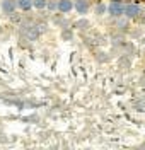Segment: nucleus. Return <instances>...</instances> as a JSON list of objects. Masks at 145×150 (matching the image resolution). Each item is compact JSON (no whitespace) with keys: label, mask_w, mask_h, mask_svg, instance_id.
Listing matches in <instances>:
<instances>
[{"label":"nucleus","mask_w":145,"mask_h":150,"mask_svg":"<svg viewBox=\"0 0 145 150\" xmlns=\"http://www.w3.org/2000/svg\"><path fill=\"white\" fill-rule=\"evenodd\" d=\"M108 12H109L111 17H121V16H125V5H123L121 2L111 0V4H109V7H108Z\"/></svg>","instance_id":"nucleus-1"},{"label":"nucleus","mask_w":145,"mask_h":150,"mask_svg":"<svg viewBox=\"0 0 145 150\" xmlns=\"http://www.w3.org/2000/svg\"><path fill=\"white\" fill-rule=\"evenodd\" d=\"M17 9H19L17 7V0H2V12L4 14L12 16V14H16Z\"/></svg>","instance_id":"nucleus-2"},{"label":"nucleus","mask_w":145,"mask_h":150,"mask_svg":"<svg viewBox=\"0 0 145 150\" xmlns=\"http://www.w3.org/2000/svg\"><path fill=\"white\" fill-rule=\"evenodd\" d=\"M140 12H142V9H140L138 5H135V4H126L125 5V16L126 17H138Z\"/></svg>","instance_id":"nucleus-3"},{"label":"nucleus","mask_w":145,"mask_h":150,"mask_svg":"<svg viewBox=\"0 0 145 150\" xmlns=\"http://www.w3.org/2000/svg\"><path fill=\"white\" fill-rule=\"evenodd\" d=\"M72 9H75V4L72 0H58V10L63 12V14H68Z\"/></svg>","instance_id":"nucleus-4"},{"label":"nucleus","mask_w":145,"mask_h":150,"mask_svg":"<svg viewBox=\"0 0 145 150\" xmlns=\"http://www.w3.org/2000/svg\"><path fill=\"white\" fill-rule=\"evenodd\" d=\"M75 10L80 16L87 14L89 12V0H75Z\"/></svg>","instance_id":"nucleus-5"},{"label":"nucleus","mask_w":145,"mask_h":150,"mask_svg":"<svg viewBox=\"0 0 145 150\" xmlns=\"http://www.w3.org/2000/svg\"><path fill=\"white\" fill-rule=\"evenodd\" d=\"M17 7L22 12H29V10L34 7V4H33V0H17Z\"/></svg>","instance_id":"nucleus-6"},{"label":"nucleus","mask_w":145,"mask_h":150,"mask_svg":"<svg viewBox=\"0 0 145 150\" xmlns=\"http://www.w3.org/2000/svg\"><path fill=\"white\" fill-rule=\"evenodd\" d=\"M33 4H34V9H46V5H48V0H33Z\"/></svg>","instance_id":"nucleus-7"},{"label":"nucleus","mask_w":145,"mask_h":150,"mask_svg":"<svg viewBox=\"0 0 145 150\" xmlns=\"http://www.w3.org/2000/svg\"><path fill=\"white\" fill-rule=\"evenodd\" d=\"M46 9H48L50 12H55V10H58V2H57V0H48Z\"/></svg>","instance_id":"nucleus-8"},{"label":"nucleus","mask_w":145,"mask_h":150,"mask_svg":"<svg viewBox=\"0 0 145 150\" xmlns=\"http://www.w3.org/2000/svg\"><path fill=\"white\" fill-rule=\"evenodd\" d=\"M106 10H108V7L104 5V4H99V5H96V14H97V16H103Z\"/></svg>","instance_id":"nucleus-9"},{"label":"nucleus","mask_w":145,"mask_h":150,"mask_svg":"<svg viewBox=\"0 0 145 150\" xmlns=\"http://www.w3.org/2000/svg\"><path fill=\"white\" fill-rule=\"evenodd\" d=\"M75 28H79V29H86L87 28V21L84 19V21H79L77 24H75Z\"/></svg>","instance_id":"nucleus-10"},{"label":"nucleus","mask_w":145,"mask_h":150,"mask_svg":"<svg viewBox=\"0 0 145 150\" xmlns=\"http://www.w3.org/2000/svg\"><path fill=\"white\" fill-rule=\"evenodd\" d=\"M62 36L65 38V39H72V33H70V31H67V29H65V31H63V34H62Z\"/></svg>","instance_id":"nucleus-11"}]
</instances>
